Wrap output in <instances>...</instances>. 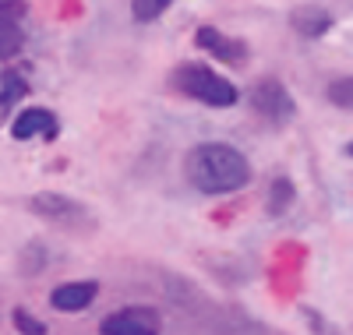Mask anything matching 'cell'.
Wrapping results in <instances>:
<instances>
[{"instance_id": "obj_1", "label": "cell", "mask_w": 353, "mask_h": 335, "mask_svg": "<svg viewBox=\"0 0 353 335\" xmlns=\"http://www.w3.org/2000/svg\"><path fill=\"white\" fill-rule=\"evenodd\" d=\"M184 173L191 187H198L201 194H230V191H241L251 180V163L237 148L209 141L188 152Z\"/></svg>"}, {"instance_id": "obj_2", "label": "cell", "mask_w": 353, "mask_h": 335, "mask_svg": "<svg viewBox=\"0 0 353 335\" xmlns=\"http://www.w3.org/2000/svg\"><path fill=\"white\" fill-rule=\"evenodd\" d=\"M170 85L205 106H233L237 103V85H230L223 74H216L205 64H181L170 74Z\"/></svg>"}, {"instance_id": "obj_3", "label": "cell", "mask_w": 353, "mask_h": 335, "mask_svg": "<svg viewBox=\"0 0 353 335\" xmlns=\"http://www.w3.org/2000/svg\"><path fill=\"white\" fill-rule=\"evenodd\" d=\"M163 318L156 307H121L110 318H103V335H159Z\"/></svg>"}, {"instance_id": "obj_4", "label": "cell", "mask_w": 353, "mask_h": 335, "mask_svg": "<svg viewBox=\"0 0 353 335\" xmlns=\"http://www.w3.org/2000/svg\"><path fill=\"white\" fill-rule=\"evenodd\" d=\"M251 106H254V113H261L265 120H272V124H286V120L297 113V106H293V99H290V92H286V85H279L276 78H265V81L254 85Z\"/></svg>"}, {"instance_id": "obj_5", "label": "cell", "mask_w": 353, "mask_h": 335, "mask_svg": "<svg viewBox=\"0 0 353 335\" xmlns=\"http://www.w3.org/2000/svg\"><path fill=\"white\" fill-rule=\"evenodd\" d=\"M194 43H198L201 50H209L216 60H223V64H244V60H248V43L223 36L219 28H212V25H201L198 36H194Z\"/></svg>"}, {"instance_id": "obj_6", "label": "cell", "mask_w": 353, "mask_h": 335, "mask_svg": "<svg viewBox=\"0 0 353 335\" xmlns=\"http://www.w3.org/2000/svg\"><path fill=\"white\" fill-rule=\"evenodd\" d=\"M96 296H99V283L81 279V283L57 286V290L50 293V303H53V311H61V314H78V311H85Z\"/></svg>"}, {"instance_id": "obj_7", "label": "cell", "mask_w": 353, "mask_h": 335, "mask_svg": "<svg viewBox=\"0 0 353 335\" xmlns=\"http://www.w3.org/2000/svg\"><path fill=\"white\" fill-rule=\"evenodd\" d=\"M11 134H14L18 141L36 138V134L53 138V134H57V116H53L50 110H25V113H18V120L11 124Z\"/></svg>"}, {"instance_id": "obj_8", "label": "cell", "mask_w": 353, "mask_h": 335, "mask_svg": "<svg viewBox=\"0 0 353 335\" xmlns=\"http://www.w3.org/2000/svg\"><path fill=\"white\" fill-rule=\"evenodd\" d=\"M290 25L297 28L301 36H325L329 28H332V18L321 11V8H301V11L290 14Z\"/></svg>"}, {"instance_id": "obj_9", "label": "cell", "mask_w": 353, "mask_h": 335, "mask_svg": "<svg viewBox=\"0 0 353 335\" xmlns=\"http://www.w3.org/2000/svg\"><path fill=\"white\" fill-rule=\"evenodd\" d=\"M25 43V32H21V18L14 14H0V64L11 60Z\"/></svg>"}, {"instance_id": "obj_10", "label": "cell", "mask_w": 353, "mask_h": 335, "mask_svg": "<svg viewBox=\"0 0 353 335\" xmlns=\"http://www.w3.org/2000/svg\"><path fill=\"white\" fill-rule=\"evenodd\" d=\"M32 208L43 212V216H50V219H71V216H78V212H81L71 198H61V194H39L32 201Z\"/></svg>"}, {"instance_id": "obj_11", "label": "cell", "mask_w": 353, "mask_h": 335, "mask_svg": "<svg viewBox=\"0 0 353 335\" xmlns=\"http://www.w3.org/2000/svg\"><path fill=\"white\" fill-rule=\"evenodd\" d=\"M325 96L332 106L339 110H353V78H336L329 88H325Z\"/></svg>"}, {"instance_id": "obj_12", "label": "cell", "mask_w": 353, "mask_h": 335, "mask_svg": "<svg viewBox=\"0 0 353 335\" xmlns=\"http://www.w3.org/2000/svg\"><path fill=\"white\" fill-rule=\"evenodd\" d=\"M170 4H173V0H131V14L138 21H156Z\"/></svg>"}, {"instance_id": "obj_13", "label": "cell", "mask_w": 353, "mask_h": 335, "mask_svg": "<svg viewBox=\"0 0 353 335\" xmlns=\"http://www.w3.org/2000/svg\"><path fill=\"white\" fill-rule=\"evenodd\" d=\"M4 88H0V106H11L25 96V78L21 74H4V81H0Z\"/></svg>"}, {"instance_id": "obj_14", "label": "cell", "mask_w": 353, "mask_h": 335, "mask_svg": "<svg viewBox=\"0 0 353 335\" xmlns=\"http://www.w3.org/2000/svg\"><path fill=\"white\" fill-rule=\"evenodd\" d=\"M11 321H14V328H18L21 335H46V325H43L39 318H32V314H28L25 307H14Z\"/></svg>"}, {"instance_id": "obj_15", "label": "cell", "mask_w": 353, "mask_h": 335, "mask_svg": "<svg viewBox=\"0 0 353 335\" xmlns=\"http://www.w3.org/2000/svg\"><path fill=\"white\" fill-rule=\"evenodd\" d=\"M293 201V184L290 180H276V187H272V201H269V212L272 216H279V212H286Z\"/></svg>"}, {"instance_id": "obj_16", "label": "cell", "mask_w": 353, "mask_h": 335, "mask_svg": "<svg viewBox=\"0 0 353 335\" xmlns=\"http://www.w3.org/2000/svg\"><path fill=\"white\" fill-rule=\"evenodd\" d=\"M350 152H353V145H350Z\"/></svg>"}]
</instances>
